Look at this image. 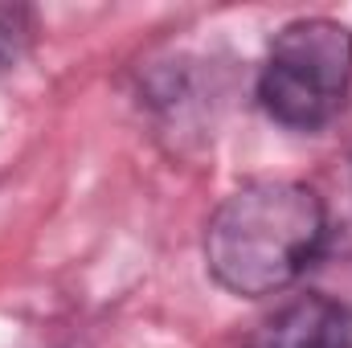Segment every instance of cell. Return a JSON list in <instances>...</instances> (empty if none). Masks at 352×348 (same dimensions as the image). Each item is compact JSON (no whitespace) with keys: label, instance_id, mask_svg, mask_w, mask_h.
Segmentation results:
<instances>
[{"label":"cell","instance_id":"obj_2","mask_svg":"<svg viewBox=\"0 0 352 348\" xmlns=\"http://www.w3.org/2000/svg\"><path fill=\"white\" fill-rule=\"evenodd\" d=\"M352 90V29L332 17L283 25L258 70L263 111L295 131H320L340 115Z\"/></svg>","mask_w":352,"mask_h":348},{"label":"cell","instance_id":"obj_3","mask_svg":"<svg viewBox=\"0 0 352 348\" xmlns=\"http://www.w3.org/2000/svg\"><path fill=\"white\" fill-rule=\"evenodd\" d=\"M246 348H352V312L328 295H299L278 307Z\"/></svg>","mask_w":352,"mask_h":348},{"label":"cell","instance_id":"obj_4","mask_svg":"<svg viewBox=\"0 0 352 348\" xmlns=\"http://www.w3.org/2000/svg\"><path fill=\"white\" fill-rule=\"evenodd\" d=\"M29 41H33V12L16 4H0V74L16 66Z\"/></svg>","mask_w":352,"mask_h":348},{"label":"cell","instance_id":"obj_1","mask_svg":"<svg viewBox=\"0 0 352 348\" xmlns=\"http://www.w3.org/2000/svg\"><path fill=\"white\" fill-rule=\"evenodd\" d=\"M328 242V209L299 180H250L234 188L205 226V266L230 295L287 291Z\"/></svg>","mask_w":352,"mask_h":348}]
</instances>
